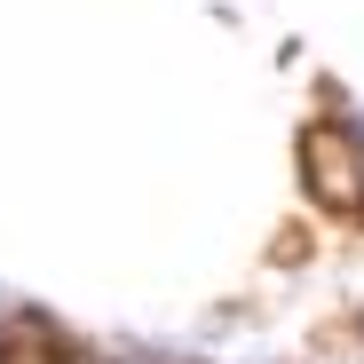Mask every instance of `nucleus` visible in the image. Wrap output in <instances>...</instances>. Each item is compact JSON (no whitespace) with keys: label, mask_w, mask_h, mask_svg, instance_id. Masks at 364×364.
Here are the masks:
<instances>
[{"label":"nucleus","mask_w":364,"mask_h":364,"mask_svg":"<svg viewBox=\"0 0 364 364\" xmlns=\"http://www.w3.org/2000/svg\"><path fill=\"white\" fill-rule=\"evenodd\" d=\"M301 151H309V191H317L325 206H356V198H364V166H356V143H348L341 127H317Z\"/></svg>","instance_id":"f257e3e1"}]
</instances>
